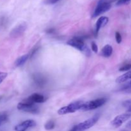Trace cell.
Wrapping results in <instances>:
<instances>
[{"instance_id": "4", "label": "cell", "mask_w": 131, "mask_h": 131, "mask_svg": "<svg viewBox=\"0 0 131 131\" xmlns=\"http://www.w3.org/2000/svg\"><path fill=\"white\" fill-rule=\"evenodd\" d=\"M84 104L83 101H77L72 102L66 106L61 107L58 111V113L60 115H64L69 113H73L78 110H81L82 106Z\"/></svg>"}, {"instance_id": "2", "label": "cell", "mask_w": 131, "mask_h": 131, "mask_svg": "<svg viewBox=\"0 0 131 131\" xmlns=\"http://www.w3.org/2000/svg\"><path fill=\"white\" fill-rule=\"evenodd\" d=\"M115 1L116 0H99L93 12L92 17H97L99 15L108 11L111 8V3Z\"/></svg>"}, {"instance_id": "22", "label": "cell", "mask_w": 131, "mask_h": 131, "mask_svg": "<svg viewBox=\"0 0 131 131\" xmlns=\"http://www.w3.org/2000/svg\"><path fill=\"white\" fill-rule=\"evenodd\" d=\"M91 46H92V49L93 52H95V53L98 52V47H97V45L96 44L95 42H92L91 43Z\"/></svg>"}, {"instance_id": "10", "label": "cell", "mask_w": 131, "mask_h": 131, "mask_svg": "<svg viewBox=\"0 0 131 131\" xmlns=\"http://www.w3.org/2000/svg\"><path fill=\"white\" fill-rule=\"evenodd\" d=\"M109 22V18L107 17L106 16H102L99 19H98V20L96 23L95 25V35L97 36L98 35L99 31L101 29V28L105 26L106 24H107V23Z\"/></svg>"}, {"instance_id": "6", "label": "cell", "mask_w": 131, "mask_h": 131, "mask_svg": "<svg viewBox=\"0 0 131 131\" xmlns=\"http://www.w3.org/2000/svg\"><path fill=\"white\" fill-rule=\"evenodd\" d=\"M100 118V114H96L90 118L80 123L77 125L78 131H84L90 129L91 127L95 125Z\"/></svg>"}, {"instance_id": "17", "label": "cell", "mask_w": 131, "mask_h": 131, "mask_svg": "<svg viewBox=\"0 0 131 131\" xmlns=\"http://www.w3.org/2000/svg\"><path fill=\"white\" fill-rule=\"evenodd\" d=\"M8 120V116L6 114H1L0 115V125L3 123L6 122Z\"/></svg>"}, {"instance_id": "19", "label": "cell", "mask_w": 131, "mask_h": 131, "mask_svg": "<svg viewBox=\"0 0 131 131\" xmlns=\"http://www.w3.org/2000/svg\"><path fill=\"white\" fill-rule=\"evenodd\" d=\"M115 38H116V41L118 43H121L122 40V38L121 34L118 31H116L115 33Z\"/></svg>"}, {"instance_id": "18", "label": "cell", "mask_w": 131, "mask_h": 131, "mask_svg": "<svg viewBox=\"0 0 131 131\" xmlns=\"http://www.w3.org/2000/svg\"><path fill=\"white\" fill-rule=\"evenodd\" d=\"M131 69V64H126V65H124L123 66H122L119 69V70L121 72L122 71H127V70H130Z\"/></svg>"}, {"instance_id": "11", "label": "cell", "mask_w": 131, "mask_h": 131, "mask_svg": "<svg viewBox=\"0 0 131 131\" xmlns=\"http://www.w3.org/2000/svg\"><path fill=\"white\" fill-rule=\"evenodd\" d=\"M29 101L33 103H43L46 101V98L43 95L38 93H34L28 97Z\"/></svg>"}, {"instance_id": "16", "label": "cell", "mask_w": 131, "mask_h": 131, "mask_svg": "<svg viewBox=\"0 0 131 131\" xmlns=\"http://www.w3.org/2000/svg\"><path fill=\"white\" fill-rule=\"evenodd\" d=\"M131 0H118L116 2L117 6H122V5H128L130 3Z\"/></svg>"}, {"instance_id": "14", "label": "cell", "mask_w": 131, "mask_h": 131, "mask_svg": "<svg viewBox=\"0 0 131 131\" xmlns=\"http://www.w3.org/2000/svg\"><path fill=\"white\" fill-rule=\"evenodd\" d=\"M28 57H29L28 54H24L21 56L20 57L18 58L15 60V63H14L15 64V67H20L21 66V65H23V64L27 61Z\"/></svg>"}, {"instance_id": "26", "label": "cell", "mask_w": 131, "mask_h": 131, "mask_svg": "<svg viewBox=\"0 0 131 131\" xmlns=\"http://www.w3.org/2000/svg\"><path fill=\"white\" fill-rule=\"evenodd\" d=\"M1 99H2V97H0V100H1Z\"/></svg>"}, {"instance_id": "27", "label": "cell", "mask_w": 131, "mask_h": 131, "mask_svg": "<svg viewBox=\"0 0 131 131\" xmlns=\"http://www.w3.org/2000/svg\"><path fill=\"white\" fill-rule=\"evenodd\" d=\"M130 84H131V81H130Z\"/></svg>"}, {"instance_id": "7", "label": "cell", "mask_w": 131, "mask_h": 131, "mask_svg": "<svg viewBox=\"0 0 131 131\" xmlns=\"http://www.w3.org/2000/svg\"><path fill=\"white\" fill-rule=\"evenodd\" d=\"M131 116L130 113H124L122 114V115H118L117 116L113 119L112 122H111V125L115 128H118L119 127L121 126L125 122L129 120Z\"/></svg>"}, {"instance_id": "24", "label": "cell", "mask_w": 131, "mask_h": 131, "mask_svg": "<svg viewBox=\"0 0 131 131\" xmlns=\"http://www.w3.org/2000/svg\"><path fill=\"white\" fill-rule=\"evenodd\" d=\"M70 131H78V127H77V125H75V126L73 127L72 129Z\"/></svg>"}, {"instance_id": "21", "label": "cell", "mask_w": 131, "mask_h": 131, "mask_svg": "<svg viewBox=\"0 0 131 131\" xmlns=\"http://www.w3.org/2000/svg\"><path fill=\"white\" fill-rule=\"evenodd\" d=\"M122 105L124 107H127V108L129 109V107H131V99H129L127 100V101H124V102H123Z\"/></svg>"}, {"instance_id": "25", "label": "cell", "mask_w": 131, "mask_h": 131, "mask_svg": "<svg viewBox=\"0 0 131 131\" xmlns=\"http://www.w3.org/2000/svg\"><path fill=\"white\" fill-rule=\"evenodd\" d=\"M126 127H128V128H131V121L127 123Z\"/></svg>"}, {"instance_id": "1", "label": "cell", "mask_w": 131, "mask_h": 131, "mask_svg": "<svg viewBox=\"0 0 131 131\" xmlns=\"http://www.w3.org/2000/svg\"><path fill=\"white\" fill-rule=\"evenodd\" d=\"M67 44L83 52L86 56H90V50L84 44V42L83 39L79 37H74L72 39L69 40L67 42Z\"/></svg>"}, {"instance_id": "9", "label": "cell", "mask_w": 131, "mask_h": 131, "mask_svg": "<svg viewBox=\"0 0 131 131\" xmlns=\"http://www.w3.org/2000/svg\"><path fill=\"white\" fill-rule=\"evenodd\" d=\"M36 122L33 120H27L18 124L15 127V131H25L29 128H31L35 126Z\"/></svg>"}, {"instance_id": "13", "label": "cell", "mask_w": 131, "mask_h": 131, "mask_svg": "<svg viewBox=\"0 0 131 131\" xmlns=\"http://www.w3.org/2000/svg\"><path fill=\"white\" fill-rule=\"evenodd\" d=\"M131 79V71L127 72L125 73L123 75L119 76L117 79H116V82L118 83H122L123 82L127 81Z\"/></svg>"}, {"instance_id": "20", "label": "cell", "mask_w": 131, "mask_h": 131, "mask_svg": "<svg viewBox=\"0 0 131 131\" xmlns=\"http://www.w3.org/2000/svg\"><path fill=\"white\" fill-rule=\"evenodd\" d=\"M8 74L6 72H0V84L3 83L4 80L7 77Z\"/></svg>"}, {"instance_id": "8", "label": "cell", "mask_w": 131, "mask_h": 131, "mask_svg": "<svg viewBox=\"0 0 131 131\" xmlns=\"http://www.w3.org/2000/svg\"><path fill=\"white\" fill-rule=\"evenodd\" d=\"M27 28V25L26 23H23L20 24H18L17 26H15L14 29H12L11 32L10 33V36L12 38H17L23 35V33L25 32L26 29Z\"/></svg>"}, {"instance_id": "15", "label": "cell", "mask_w": 131, "mask_h": 131, "mask_svg": "<svg viewBox=\"0 0 131 131\" xmlns=\"http://www.w3.org/2000/svg\"><path fill=\"white\" fill-rule=\"evenodd\" d=\"M45 129L47 130H52L55 127V123L54 122L52 121V120H50L48 121L44 125Z\"/></svg>"}, {"instance_id": "5", "label": "cell", "mask_w": 131, "mask_h": 131, "mask_svg": "<svg viewBox=\"0 0 131 131\" xmlns=\"http://www.w3.org/2000/svg\"><path fill=\"white\" fill-rule=\"evenodd\" d=\"M106 98H100L97 99L93 100V101H88L86 102H84L82 106L81 110L82 111H89V110H93L99 108L101 106H103L106 102Z\"/></svg>"}, {"instance_id": "12", "label": "cell", "mask_w": 131, "mask_h": 131, "mask_svg": "<svg viewBox=\"0 0 131 131\" xmlns=\"http://www.w3.org/2000/svg\"><path fill=\"white\" fill-rule=\"evenodd\" d=\"M113 53V47L110 45H106L104 47L102 48L101 51V55L104 58H109L111 56Z\"/></svg>"}, {"instance_id": "23", "label": "cell", "mask_w": 131, "mask_h": 131, "mask_svg": "<svg viewBox=\"0 0 131 131\" xmlns=\"http://www.w3.org/2000/svg\"><path fill=\"white\" fill-rule=\"evenodd\" d=\"M60 0H46V3L47 4H54Z\"/></svg>"}, {"instance_id": "3", "label": "cell", "mask_w": 131, "mask_h": 131, "mask_svg": "<svg viewBox=\"0 0 131 131\" xmlns=\"http://www.w3.org/2000/svg\"><path fill=\"white\" fill-rule=\"evenodd\" d=\"M17 107L20 111L30 113L32 114H37L39 113L38 107L36 106L34 103L31 102L28 98L18 104Z\"/></svg>"}]
</instances>
